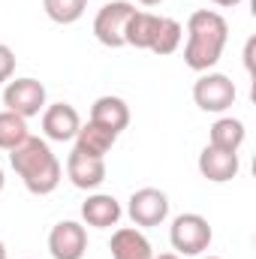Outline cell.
Listing matches in <instances>:
<instances>
[{"label": "cell", "mask_w": 256, "mask_h": 259, "mask_svg": "<svg viewBox=\"0 0 256 259\" xmlns=\"http://www.w3.org/2000/svg\"><path fill=\"white\" fill-rule=\"evenodd\" d=\"M244 139H247V130H244V124H241L238 118H220V121L211 124L208 145L223 148V151H235V154H238V148L244 145Z\"/></svg>", "instance_id": "obj_17"}, {"label": "cell", "mask_w": 256, "mask_h": 259, "mask_svg": "<svg viewBox=\"0 0 256 259\" xmlns=\"http://www.w3.org/2000/svg\"><path fill=\"white\" fill-rule=\"evenodd\" d=\"M49 253L55 259H81L88 253V229L75 220H61L49 232Z\"/></svg>", "instance_id": "obj_8"}, {"label": "cell", "mask_w": 256, "mask_h": 259, "mask_svg": "<svg viewBox=\"0 0 256 259\" xmlns=\"http://www.w3.org/2000/svg\"><path fill=\"white\" fill-rule=\"evenodd\" d=\"M235 81L223 72H205L196 78L193 84V103L202 109V112H226L232 103H235Z\"/></svg>", "instance_id": "obj_5"}, {"label": "cell", "mask_w": 256, "mask_h": 259, "mask_svg": "<svg viewBox=\"0 0 256 259\" xmlns=\"http://www.w3.org/2000/svg\"><path fill=\"white\" fill-rule=\"evenodd\" d=\"M109 250H112V259H154L151 241L142 235L139 226H121V229H115V235L109 241Z\"/></svg>", "instance_id": "obj_13"}, {"label": "cell", "mask_w": 256, "mask_h": 259, "mask_svg": "<svg viewBox=\"0 0 256 259\" xmlns=\"http://www.w3.org/2000/svg\"><path fill=\"white\" fill-rule=\"evenodd\" d=\"M3 187H6V175H3V169H0V193H3Z\"/></svg>", "instance_id": "obj_26"}, {"label": "cell", "mask_w": 256, "mask_h": 259, "mask_svg": "<svg viewBox=\"0 0 256 259\" xmlns=\"http://www.w3.org/2000/svg\"><path fill=\"white\" fill-rule=\"evenodd\" d=\"M253 46H256V39L250 36V39H247V46H244V66H247V72L253 69Z\"/></svg>", "instance_id": "obj_22"}, {"label": "cell", "mask_w": 256, "mask_h": 259, "mask_svg": "<svg viewBox=\"0 0 256 259\" xmlns=\"http://www.w3.org/2000/svg\"><path fill=\"white\" fill-rule=\"evenodd\" d=\"M154 259H181L178 253H160V256H154Z\"/></svg>", "instance_id": "obj_25"}, {"label": "cell", "mask_w": 256, "mask_h": 259, "mask_svg": "<svg viewBox=\"0 0 256 259\" xmlns=\"http://www.w3.org/2000/svg\"><path fill=\"white\" fill-rule=\"evenodd\" d=\"M211 3H217V6H226V9H229V6H238L241 0H211Z\"/></svg>", "instance_id": "obj_23"}, {"label": "cell", "mask_w": 256, "mask_h": 259, "mask_svg": "<svg viewBox=\"0 0 256 259\" xmlns=\"http://www.w3.org/2000/svg\"><path fill=\"white\" fill-rule=\"evenodd\" d=\"M15 72V52L0 42V84H6Z\"/></svg>", "instance_id": "obj_21"}, {"label": "cell", "mask_w": 256, "mask_h": 259, "mask_svg": "<svg viewBox=\"0 0 256 259\" xmlns=\"http://www.w3.org/2000/svg\"><path fill=\"white\" fill-rule=\"evenodd\" d=\"M202 259H220V256H202Z\"/></svg>", "instance_id": "obj_28"}, {"label": "cell", "mask_w": 256, "mask_h": 259, "mask_svg": "<svg viewBox=\"0 0 256 259\" xmlns=\"http://www.w3.org/2000/svg\"><path fill=\"white\" fill-rule=\"evenodd\" d=\"M157 27H160V15L145 12V9H136L133 18H130V24H127V46L151 52V42H154Z\"/></svg>", "instance_id": "obj_16"}, {"label": "cell", "mask_w": 256, "mask_h": 259, "mask_svg": "<svg viewBox=\"0 0 256 259\" xmlns=\"http://www.w3.org/2000/svg\"><path fill=\"white\" fill-rule=\"evenodd\" d=\"M3 106L27 121L46 109V84L36 78H9L3 88Z\"/></svg>", "instance_id": "obj_6"}, {"label": "cell", "mask_w": 256, "mask_h": 259, "mask_svg": "<svg viewBox=\"0 0 256 259\" xmlns=\"http://www.w3.org/2000/svg\"><path fill=\"white\" fill-rule=\"evenodd\" d=\"M81 127V118L75 112V106L69 103H55L42 109V133L52 142H69L75 139V133Z\"/></svg>", "instance_id": "obj_11"}, {"label": "cell", "mask_w": 256, "mask_h": 259, "mask_svg": "<svg viewBox=\"0 0 256 259\" xmlns=\"http://www.w3.org/2000/svg\"><path fill=\"white\" fill-rule=\"evenodd\" d=\"M127 214L139 229L160 226L169 217V196L163 190H157V187H142V190H136L130 196Z\"/></svg>", "instance_id": "obj_7"}, {"label": "cell", "mask_w": 256, "mask_h": 259, "mask_svg": "<svg viewBox=\"0 0 256 259\" xmlns=\"http://www.w3.org/2000/svg\"><path fill=\"white\" fill-rule=\"evenodd\" d=\"M81 220L94 229H109L121 220V202L109 193H94L81 202Z\"/></svg>", "instance_id": "obj_12"}, {"label": "cell", "mask_w": 256, "mask_h": 259, "mask_svg": "<svg viewBox=\"0 0 256 259\" xmlns=\"http://www.w3.org/2000/svg\"><path fill=\"white\" fill-rule=\"evenodd\" d=\"M0 259H6V244L0 241Z\"/></svg>", "instance_id": "obj_27"}, {"label": "cell", "mask_w": 256, "mask_h": 259, "mask_svg": "<svg viewBox=\"0 0 256 259\" xmlns=\"http://www.w3.org/2000/svg\"><path fill=\"white\" fill-rule=\"evenodd\" d=\"M136 6L130 0H112L106 3L97 18H94V36L106 46V49H121L127 46V24L133 18Z\"/></svg>", "instance_id": "obj_4"}, {"label": "cell", "mask_w": 256, "mask_h": 259, "mask_svg": "<svg viewBox=\"0 0 256 259\" xmlns=\"http://www.w3.org/2000/svg\"><path fill=\"white\" fill-rule=\"evenodd\" d=\"M27 121L15 112H0V151H12L15 145H21L27 139Z\"/></svg>", "instance_id": "obj_19"}, {"label": "cell", "mask_w": 256, "mask_h": 259, "mask_svg": "<svg viewBox=\"0 0 256 259\" xmlns=\"http://www.w3.org/2000/svg\"><path fill=\"white\" fill-rule=\"evenodd\" d=\"M136 3H142V6H157V3H163V0H136Z\"/></svg>", "instance_id": "obj_24"}, {"label": "cell", "mask_w": 256, "mask_h": 259, "mask_svg": "<svg viewBox=\"0 0 256 259\" xmlns=\"http://www.w3.org/2000/svg\"><path fill=\"white\" fill-rule=\"evenodd\" d=\"M91 121L100 124V127L112 130L115 136H121L130 127V106L121 97H100L94 106H91Z\"/></svg>", "instance_id": "obj_14"}, {"label": "cell", "mask_w": 256, "mask_h": 259, "mask_svg": "<svg viewBox=\"0 0 256 259\" xmlns=\"http://www.w3.org/2000/svg\"><path fill=\"white\" fill-rule=\"evenodd\" d=\"M211 223L202 217V214H178L172 220V229H169V241L172 247L178 250V256H202L208 247H211Z\"/></svg>", "instance_id": "obj_3"}, {"label": "cell", "mask_w": 256, "mask_h": 259, "mask_svg": "<svg viewBox=\"0 0 256 259\" xmlns=\"http://www.w3.org/2000/svg\"><path fill=\"white\" fill-rule=\"evenodd\" d=\"M229 39V24L214 9H199L187 21V46H184V64L193 72H208L220 61Z\"/></svg>", "instance_id": "obj_2"}, {"label": "cell", "mask_w": 256, "mask_h": 259, "mask_svg": "<svg viewBox=\"0 0 256 259\" xmlns=\"http://www.w3.org/2000/svg\"><path fill=\"white\" fill-rule=\"evenodd\" d=\"M241 163H238V154L235 151H223V148H214V145H205L202 154H199V175L214 181V184H226L238 175Z\"/></svg>", "instance_id": "obj_10"}, {"label": "cell", "mask_w": 256, "mask_h": 259, "mask_svg": "<svg viewBox=\"0 0 256 259\" xmlns=\"http://www.w3.org/2000/svg\"><path fill=\"white\" fill-rule=\"evenodd\" d=\"M9 166L15 169V175L24 181V187L33 196H49L58 190L61 184V160L52 154L46 139L27 136L21 145H15L9 151Z\"/></svg>", "instance_id": "obj_1"}, {"label": "cell", "mask_w": 256, "mask_h": 259, "mask_svg": "<svg viewBox=\"0 0 256 259\" xmlns=\"http://www.w3.org/2000/svg\"><path fill=\"white\" fill-rule=\"evenodd\" d=\"M115 142H118V136H115L112 130L100 127V124H94V121L81 124L78 133H75V148H78L81 154H91V157H106V154L115 148Z\"/></svg>", "instance_id": "obj_15"}, {"label": "cell", "mask_w": 256, "mask_h": 259, "mask_svg": "<svg viewBox=\"0 0 256 259\" xmlns=\"http://www.w3.org/2000/svg\"><path fill=\"white\" fill-rule=\"evenodd\" d=\"M46 6V15L58 24H75L84 9H88V0H42Z\"/></svg>", "instance_id": "obj_20"}, {"label": "cell", "mask_w": 256, "mask_h": 259, "mask_svg": "<svg viewBox=\"0 0 256 259\" xmlns=\"http://www.w3.org/2000/svg\"><path fill=\"white\" fill-rule=\"evenodd\" d=\"M66 178L78 190H97L106 181V157H91L72 148V154L66 157Z\"/></svg>", "instance_id": "obj_9"}, {"label": "cell", "mask_w": 256, "mask_h": 259, "mask_svg": "<svg viewBox=\"0 0 256 259\" xmlns=\"http://www.w3.org/2000/svg\"><path fill=\"white\" fill-rule=\"evenodd\" d=\"M181 36H184V27H181V21L160 15V27H157V33H154L151 52H154V55H172V52H178V46H181Z\"/></svg>", "instance_id": "obj_18"}]
</instances>
